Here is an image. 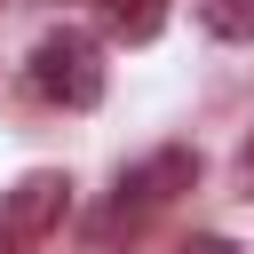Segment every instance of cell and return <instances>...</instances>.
I'll list each match as a JSON object with an SVG mask.
<instances>
[{"mask_svg": "<svg viewBox=\"0 0 254 254\" xmlns=\"http://www.w3.org/2000/svg\"><path fill=\"white\" fill-rule=\"evenodd\" d=\"M24 71H32V95H48L64 111H95L103 103V56H95L87 32H48Z\"/></svg>", "mask_w": 254, "mask_h": 254, "instance_id": "obj_1", "label": "cell"}, {"mask_svg": "<svg viewBox=\"0 0 254 254\" xmlns=\"http://www.w3.org/2000/svg\"><path fill=\"white\" fill-rule=\"evenodd\" d=\"M190 183H198V151H159L151 167H135V175L119 183V198H111V222H103V230H119V222H127V230H135V222H151V214H159L175 190H190Z\"/></svg>", "mask_w": 254, "mask_h": 254, "instance_id": "obj_3", "label": "cell"}, {"mask_svg": "<svg viewBox=\"0 0 254 254\" xmlns=\"http://www.w3.org/2000/svg\"><path fill=\"white\" fill-rule=\"evenodd\" d=\"M238 183H246V190H254V143H246V151H238Z\"/></svg>", "mask_w": 254, "mask_h": 254, "instance_id": "obj_7", "label": "cell"}, {"mask_svg": "<svg viewBox=\"0 0 254 254\" xmlns=\"http://www.w3.org/2000/svg\"><path fill=\"white\" fill-rule=\"evenodd\" d=\"M183 254H238L230 238H183Z\"/></svg>", "mask_w": 254, "mask_h": 254, "instance_id": "obj_6", "label": "cell"}, {"mask_svg": "<svg viewBox=\"0 0 254 254\" xmlns=\"http://www.w3.org/2000/svg\"><path fill=\"white\" fill-rule=\"evenodd\" d=\"M103 24H111L127 48H143V40H159V24H167V0H103Z\"/></svg>", "mask_w": 254, "mask_h": 254, "instance_id": "obj_4", "label": "cell"}, {"mask_svg": "<svg viewBox=\"0 0 254 254\" xmlns=\"http://www.w3.org/2000/svg\"><path fill=\"white\" fill-rule=\"evenodd\" d=\"M64 206H71V183H64L56 167H40V175H24L16 190H0V254L40 246V238L64 222Z\"/></svg>", "mask_w": 254, "mask_h": 254, "instance_id": "obj_2", "label": "cell"}, {"mask_svg": "<svg viewBox=\"0 0 254 254\" xmlns=\"http://www.w3.org/2000/svg\"><path fill=\"white\" fill-rule=\"evenodd\" d=\"M198 24L214 40H254V0H198Z\"/></svg>", "mask_w": 254, "mask_h": 254, "instance_id": "obj_5", "label": "cell"}]
</instances>
